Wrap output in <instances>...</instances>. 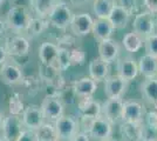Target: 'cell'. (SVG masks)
I'll return each mask as SVG.
<instances>
[{
	"label": "cell",
	"mask_w": 157,
	"mask_h": 141,
	"mask_svg": "<svg viewBox=\"0 0 157 141\" xmlns=\"http://www.w3.org/2000/svg\"><path fill=\"white\" fill-rule=\"evenodd\" d=\"M130 17L131 15L127 11L120 8V7L114 6L108 17V20L110 21V24L115 29H122V28L127 27L128 22L130 20Z\"/></svg>",
	"instance_id": "obj_24"
},
{
	"label": "cell",
	"mask_w": 157,
	"mask_h": 141,
	"mask_svg": "<svg viewBox=\"0 0 157 141\" xmlns=\"http://www.w3.org/2000/svg\"><path fill=\"white\" fill-rule=\"evenodd\" d=\"M141 141H157V129L149 127L142 122L141 125Z\"/></svg>",
	"instance_id": "obj_38"
},
{
	"label": "cell",
	"mask_w": 157,
	"mask_h": 141,
	"mask_svg": "<svg viewBox=\"0 0 157 141\" xmlns=\"http://www.w3.org/2000/svg\"><path fill=\"white\" fill-rule=\"evenodd\" d=\"M55 2L56 0H29L31 12L35 14V17L38 18L47 19Z\"/></svg>",
	"instance_id": "obj_25"
},
{
	"label": "cell",
	"mask_w": 157,
	"mask_h": 141,
	"mask_svg": "<svg viewBox=\"0 0 157 141\" xmlns=\"http://www.w3.org/2000/svg\"><path fill=\"white\" fill-rule=\"evenodd\" d=\"M113 7V0H93V13L96 19H108Z\"/></svg>",
	"instance_id": "obj_27"
},
{
	"label": "cell",
	"mask_w": 157,
	"mask_h": 141,
	"mask_svg": "<svg viewBox=\"0 0 157 141\" xmlns=\"http://www.w3.org/2000/svg\"><path fill=\"white\" fill-rule=\"evenodd\" d=\"M138 74L144 79L157 78V58H154L149 54H143L137 62Z\"/></svg>",
	"instance_id": "obj_22"
},
{
	"label": "cell",
	"mask_w": 157,
	"mask_h": 141,
	"mask_svg": "<svg viewBox=\"0 0 157 141\" xmlns=\"http://www.w3.org/2000/svg\"><path fill=\"white\" fill-rule=\"evenodd\" d=\"M54 128L59 141H69L80 132V120L75 115H62L54 122Z\"/></svg>",
	"instance_id": "obj_4"
},
{
	"label": "cell",
	"mask_w": 157,
	"mask_h": 141,
	"mask_svg": "<svg viewBox=\"0 0 157 141\" xmlns=\"http://www.w3.org/2000/svg\"><path fill=\"white\" fill-rule=\"evenodd\" d=\"M82 120V126L85 127V133L88 134V136L93 138L94 140L103 141L111 138L113 135V125L109 121H107L101 115L96 119L93 120Z\"/></svg>",
	"instance_id": "obj_3"
},
{
	"label": "cell",
	"mask_w": 157,
	"mask_h": 141,
	"mask_svg": "<svg viewBox=\"0 0 157 141\" xmlns=\"http://www.w3.org/2000/svg\"><path fill=\"white\" fill-rule=\"evenodd\" d=\"M35 134L39 141H59L56 136V132L52 122H44L36 131Z\"/></svg>",
	"instance_id": "obj_30"
},
{
	"label": "cell",
	"mask_w": 157,
	"mask_h": 141,
	"mask_svg": "<svg viewBox=\"0 0 157 141\" xmlns=\"http://www.w3.org/2000/svg\"><path fill=\"white\" fill-rule=\"evenodd\" d=\"M73 89L78 99L93 98L98 91V84L89 76H83L73 82Z\"/></svg>",
	"instance_id": "obj_19"
},
{
	"label": "cell",
	"mask_w": 157,
	"mask_h": 141,
	"mask_svg": "<svg viewBox=\"0 0 157 141\" xmlns=\"http://www.w3.org/2000/svg\"><path fill=\"white\" fill-rule=\"evenodd\" d=\"M103 141H117L116 139H114V138H109V139H107V140H103Z\"/></svg>",
	"instance_id": "obj_47"
},
{
	"label": "cell",
	"mask_w": 157,
	"mask_h": 141,
	"mask_svg": "<svg viewBox=\"0 0 157 141\" xmlns=\"http://www.w3.org/2000/svg\"><path fill=\"white\" fill-rule=\"evenodd\" d=\"M90 0H68L69 5H72L73 7H82L85 6L86 4H88Z\"/></svg>",
	"instance_id": "obj_43"
},
{
	"label": "cell",
	"mask_w": 157,
	"mask_h": 141,
	"mask_svg": "<svg viewBox=\"0 0 157 141\" xmlns=\"http://www.w3.org/2000/svg\"><path fill=\"white\" fill-rule=\"evenodd\" d=\"M114 6L120 7L132 15L137 11V0H113Z\"/></svg>",
	"instance_id": "obj_36"
},
{
	"label": "cell",
	"mask_w": 157,
	"mask_h": 141,
	"mask_svg": "<svg viewBox=\"0 0 157 141\" xmlns=\"http://www.w3.org/2000/svg\"><path fill=\"white\" fill-rule=\"evenodd\" d=\"M144 11L156 15L157 14V0H143Z\"/></svg>",
	"instance_id": "obj_41"
},
{
	"label": "cell",
	"mask_w": 157,
	"mask_h": 141,
	"mask_svg": "<svg viewBox=\"0 0 157 141\" xmlns=\"http://www.w3.org/2000/svg\"><path fill=\"white\" fill-rule=\"evenodd\" d=\"M145 109L142 104L135 100L123 101L122 122L127 123H142L145 116Z\"/></svg>",
	"instance_id": "obj_11"
},
{
	"label": "cell",
	"mask_w": 157,
	"mask_h": 141,
	"mask_svg": "<svg viewBox=\"0 0 157 141\" xmlns=\"http://www.w3.org/2000/svg\"><path fill=\"white\" fill-rule=\"evenodd\" d=\"M56 1H62V0H56Z\"/></svg>",
	"instance_id": "obj_51"
},
{
	"label": "cell",
	"mask_w": 157,
	"mask_h": 141,
	"mask_svg": "<svg viewBox=\"0 0 157 141\" xmlns=\"http://www.w3.org/2000/svg\"><path fill=\"white\" fill-rule=\"evenodd\" d=\"M5 49L11 58H22L29 53V40L24 35H13L5 41Z\"/></svg>",
	"instance_id": "obj_8"
},
{
	"label": "cell",
	"mask_w": 157,
	"mask_h": 141,
	"mask_svg": "<svg viewBox=\"0 0 157 141\" xmlns=\"http://www.w3.org/2000/svg\"><path fill=\"white\" fill-rule=\"evenodd\" d=\"M58 53H59V46L56 44H54L52 41H44L40 45L39 51H38L40 64L47 65V66H55L56 67Z\"/></svg>",
	"instance_id": "obj_18"
},
{
	"label": "cell",
	"mask_w": 157,
	"mask_h": 141,
	"mask_svg": "<svg viewBox=\"0 0 157 141\" xmlns=\"http://www.w3.org/2000/svg\"><path fill=\"white\" fill-rule=\"evenodd\" d=\"M21 121L26 129L36 131L45 122V118H44L40 106L28 105L27 107H25L22 114H21Z\"/></svg>",
	"instance_id": "obj_13"
},
{
	"label": "cell",
	"mask_w": 157,
	"mask_h": 141,
	"mask_svg": "<svg viewBox=\"0 0 157 141\" xmlns=\"http://www.w3.org/2000/svg\"><path fill=\"white\" fill-rule=\"evenodd\" d=\"M17 141H39L35 134V131H31V129H24L20 135L18 136Z\"/></svg>",
	"instance_id": "obj_40"
},
{
	"label": "cell",
	"mask_w": 157,
	"mask_h": 141,
	"mask_svg": "<svg viewBox=\"0 0 157 141\" xmlns=\"http://www.w3.org/2000/svg\"><path fill=\"white\" fill-rule=\"evenodd\" d=\"M156 28V19L154 14L147 11H142L135 15L132 21V32L138 34L142 39H145L155 33Z\"/></svg>",
	"instance_id": "obj_5"
},
{
	"label": "cell",
	"mask_w": 157,
	"mask_h": 141,
	"mask_svg": "<svg viewBox=\"0 0 157 141\" xmlns=\"http://www.w3.org/2000/svg\"><path fill=\"white\" fill-rule=\"evenodd\" d=\"M69 59L72 66H81L86 62V53L81 46H73L69 48Z\"/></svg>",
	"instance_id": "obj_33"
},
{
	"label": "cell",
	"mask_w": 157,
	"mask_h": 141,
	"mask_svg": "<svg viewBox=\"0 0 157 141\" xmlns=\"http://www.w3.org/2000/svg\"><path fill=\"white\" fill-rule=\"evenodd\" d=\"M49 26L48 20L47 19H42V18H38V17H33L31 21H29V25L27 27L26 32L28 33V35L31 37H38L42 33L47 27Z\"/></svg>",
	"instance_id": "obj_31"
},
{
	"label": "cell",
	"mask_w": 157,
	"mask_h": 141,
	"mask_svg": "<svg viewBox=\"0 0 157 141\" xmlns=\"http://www.w3.org/2000/svg\"><path fill=\"white\" fill-rule=\"evenodd\" d=\"M143 122L145 125H148L149 127L157 129V109H152L150 112H147Z\"/></svg>",
	"instance_id": "obj_39"
},
{
	"label": "cell",
	"mask_w": 157,
	"mask_h": 141,
	"mask_svg": "<svg viewBox=\"0 0 157 141\" xmlns=\"http://www.w3.org/2000/svg\"><path fill=\"white\" fill-rule=\"evenodd\" d=\"M5 1H6V0H0V7L4 5V2H5Z\"/></svg>",
	"instance_id": "obj_48"
},
{
	"label": "cell",
	"mask_w": 157,
	"mask_h": 141,
	"mask_svg": "<svg viewBox=\"0 0 157 141\" xmlns=\"http://www.w3.org/2000/svg\"><path fill=\"white\" fill-rule=\"evenodd\" d=\"M141 94L144 100L157 109V78L145 79L141 85Z\"/></svg>",
	"instance_id": "obj_23"
},
{
	"label": "cell",
	"mask_w": 157,
	"mask_h": 141,
	"mask_svg": "<svg viewBox=\"0 0 157 141\" xmlns=\"http://www.w3.org/2000/svg\"><path fill=\"white\" fill-rule=\"evenodd\" d=\"M129 82L118 75H109L105 80V94L108 99H122L128 89Z\"/></svg>",
	"instance_id": "obj_14"
},
{
	"label": "cell",
	"mask_w": 157,
	"mask_h": 141,
	"mask_svg": "<svg viewBox=\"0 0 157 141\" xmlns=\"http://www.w3.org/2000/svg\"><path fill=\"white\" fill-rule=\"evenodd\" d=\"M24 76L22 68L17 62L5 61L0 67V80L7 86L20 85Z\"/></svg>",
	"instance_id": "obj_9"
},
{
	"label": "cell",
	"mask_w": 157,
	"mask_h": 141,
	"mask_svg": "<svg viewBox=\"0 0 157 141\" xmlns=\"http://www.w3.org/2000/svg\"><path fill=\"white\" fill-rule=\"evenodd\" d=\"M4 119H5V115L2 114V112L0 111V129L2 127V122H4Z\"/></svg>",
	"instance_id": "obj_46"
},
{
	"label": "cell",
	"mask_w": 157,
	"mask_h": 141,
	"mask_svg": "<svg viewBox=\"0 0 157 141\" xmlns=\"http://www.w3.org/2000/svg\"><path fill=\"white\" fill-rule=\"evenodd\" d=\"M8 108H10V114L12 115H19L22 114L24 109H25V105L24 101L21 100V96L19 93H14L8 101Z\"/></svg>",
	"instance_id": "obj_34"
},
{
	"label": "cell",
	"mask_w": 157,
	"mask_h": 141,
	"mask_svg": "<svg viewBox=\"0 0 157 141\" xmlns=\"http://www.w3.org/2000/svg\"><path fill=\"white\" fill-rule=\"evenodd\" d=\"M33 18L31 10L25 5H14L6 13V27L14 32H26L29 21Z\"/></svg>",
	"instance_id": "obj_1"
},
{
	"label": "cell",
	"mask_w": 157,
	"mask_h": 141,
	"mask_svg": "<svg viewBox=\"0 0 157 141\" xmlns=\"http://www.w3.org/2000/svg\"><path fill=\"white\" fill-rule=\"evenodd\" d=\"M41 80L39 78L35 76H24V79L21 81V86L26 88V91L29 94H35L41 87Z\"/></svg>",
	"instance_id": "obj_35"
},
{
	"label": "cell",
	"mask_w": 157,
	"mask_h": 141,
	"mask_svg": "<svg viewBox=\"0 0 157 141\" xmlns=\"http://www.w3.org/2000/svg\"><path fill=\"white\" fill-rule=\"evenodd\" d=\"M94 19L88 12H76L73 13L72 20L69 24V29L73 35L82 38L92 33Z\"/></svg>",
	"instance_id": "obj_6"
},
{
	"label": "cell",
	"mask_w": 157,
	"mask_h": 141,
	"mask_svg": "<svg viewBox=\"0 0 157 141\" xmlns=\"http://www.w3.org/2000/svg\"><path fill=\"white\" fill-rule=\"evenodd\" d=\"M155 19H156V26H157V17H156V18H155Z\"/></svg>",
	"instance_id": "obj_50"
},
{
	"label": "cell",
	"mask_w": 157,
	"mask_h": 141,
	"mask_svg": "<svg viewBox=\"0 0 157 141\" xmlns=\"http://www.w3.org/2000/svg\"><path fill=\"white\" fill-rule=\"evenodd\" d=\"M78 111L81 119L93 120V119H96L98 116H101L102 105L98 101L94 100L93 98L78 99Z\"/></svg>",
	"instance_id": "obj_17"
},
{
	"label": "cell",
	"mask_w": 157,
	"mask_h": 141,
	"mask_svg": "<svg viewBox=\"0 0 157 141\" xmlns=\"http://www.w3.org/2000/svg\"><path fill=\"white\" fill-rule=\"evenodd\" d=\"M123 99H107L102 104L101 115L111 125H118L122 122Z\"/></svg>",
	"instance_id": "obj_10"
},
{
	"label": "cell",
	"mask_w": 157,
	"mask_h": 141,
	"mask_svg": "<svg viewBox=\"0 0 157 141\" xmlns=\"http://www.w3.org/2000/svg\"><path fill=\"white\" fill-rule=\"evenodd\" d=\"M141 125L121 122V134L125 141H141Z\"/></svg>",
	"instance_id": "obj_28"
},
{
	"label": "cell",
	"mask_w": 157,
	"mask_h": 141,
	"mask_svg": "<svg viewBox=\"0 0 157 141\" xmlns=\"http://www.w3.org/2000/svg\"><path fill=\"white\" fill-rule=\"evenodd\" d=\"M69 141H90V138L85 132H78Z\"/></svg>",
	"instance_id": "obj_42"
},
{
	"label": "cell",
	"mask_w": 157,
	"mask_h": 141,
	"mask_svg": "<svg viewBox=\"0 0 157 141\" xmlns=\"http://www.w3.org/2000/svg\"><path fill=\"white\" fill-rule=\"evenodd\" d=\"M88 71H89V78L93 79L96 84H98V82L105 81L109 76L110 67H109V64L102 61L98 57L89 62Z\"/></svg>",
	"instance_id": "obj_20"
},
{
	"label": "cell",
	"mask_w": 157,
	"mask_h": 141,
	"mask_svg": "<svg viewBox=\"0 0 157 141\" xmlns=\"http://www.w3.org/2000/svg\"><path fill=\"white\" fill-rule=\"evenodd\" d=\"M98 58L102 61L110 65L111 62H114L118 59L121 47H120L118 41L110 38V39H107V40L100 41L98 46Z\"/></svg>",
	"instance_id": "obj_16"
},
{
	"label": "cell",
	"mask_w": 157,
	"mask_h": 141,
	"mask_svg": "<svg viewBox=\"0 0 157 141\" xmlns=\"http://www.w3.org/2000/svg\"><path fill=\"white\" fill-rule=\"evenodd\" d=\"M72 17L73 11L69 4L65 0H62V1H56L54 4L52 11L47 17V20L51 26L61 29V31H65L69 27Z\"/></svg>",
	"instance_id": "obj_2"
},
{
	"label": "cell",
	"mask_w": 157,
	"mask_h": 141,
	"mask_svg": "<svg viewBox=\"0 0 157 141\" xmlns=\"http://www.w3.org/2000/svg\"><path fill=\"white\" fill-rule=\"evenodd\" d=\"M7 58H8V55H7L5 47L0 45V65H2L5 61H7Z\"/></svg>",
	"instance_id": "obj_44"
},
{
	"label": "cell",
	"mask_w": 157,
	"mask_h": 141,
	"mask_svg": "<svg viewBox=\"0 0 157 141\" xmlns=\"http://www.w3.org/2000/svg\"><path fill=\"white\" fill-rule=\"evenodd\" d=\"M59 46V45H58ZM71 59H69V48L59 46V53H58V60H56V67L60 72H63L71 67Z\"/></svg>",
	"instance_id": "obj_32"
},
{
	"label": "cell",
	"mask_w": 157,
	"mask_h": 141,
	"mask_svg": "<svg viewBox=\"0 0 157 141\" xmlns=\"http://www.w3.org/2000/svg\"><path fill=\"white\" fill-rule=\"evenodd\" d=\"M116 71H117L116 75H118L121 79L125 80L127 82H130L138 75L137 61L130 55L118 58L116 60Z\"/></svg>",
	"instance_id": "obj_12"
},
{
	"label": "cell",
	"mask_w": 157,
	"mask_h": 141,
	"mask_svg": "<svg viewBox=\"0 0 157 141\" xmlns=\"http://www.w3.org/2000/svg\"><path fill=\"white\" fill-rule=\"evenodd\" d=\"M143 39L138 34L134 33V32L124 34V37L122 39V45H123L125 51L129 52V53H136V52H138L143 47Z\"/></svg>",
	"instance_id": "obj_26"
},
{
	"label": "cell",
	"mask_w": 157,
	"mask_h": 141,
	"mask_svg": "<svg viewBox=\"0 0 157 141\" xmlns=\"http://www.w3.org/2000/svg\"><path fill=\"white\" fill-rule=\"evenodd\" d=\"M6 22H5V20H2L1 18H0V38L5 34V31H6Z\"/></svg>",
	"instance_id": "obj_45"
},
{
	"label": "cell",
	"mask_w": 157,
	"mask_h": 141,
	"mask_svg": "<svg viewBox=\"0 0 157 141\" xmlns=\"http://www.w3.org/2000/svg\"><path fill=\"white\" fill-rule=\"evenodd\" d=\"M60 72L55 66H47L40 64L39 66V79L44 84H51V82H56L61 78Z\"/></svg>",
	"instance_id": "obj_29"
},
{
	"label": "cell",
	"mask_w": 157,
	"mask_h": 141,
	"mask_svg": "<svg viewBox=\"0 0 157 141\" xmlns=\"http://www.w3.org/2000/svg\"><path fill=\"white\" fill-rule=\"evenodd\" d=\"M144 48L145 54H149L154 58H157V34L154 33L152 35L144 39Z\"/></svg>",
	"instance_id": "obj_37"
},
{
	"label": "cell",
	"mask_w": 157,
	"mask_h": 141,
	"mask_svg": "<svg viewBox=\"0 0 157 141\" xmlns=\"http://www.w3.org/2000/svg\"><path fill=\"white\" fill-rule=\"evenodd\" d=\"M114 32H115V28L113 27L108 19H94L92 33L95 40L100 42V41L110 39Z\"/></svg>",
	"instance_id": "obj_21"
},
{
	"label": "cell",
	"mask_w": 157,
	"mask_h": 141,
	"mask_svg": "<svg viewBox=\"0 0 157 141\" xmlns=\"http://www.w3.org/2000/svg\"><path fill=\"white\" fill-rule=\"evenodd\" d=\"M2 138L5 141H17L20 133L25 129L19 115H7L2 122Z\"/></svg>",
	"instance_id": "obj_15"
},
{
	"label": "cell",
	"mask_w": 157,
	"mask_h": 141,
	"mask_svg": "<svg viewBox=\"0 0 157 141\" xmlns=\"http://www.w3.org/2000/svg\"><path fill=\"white\" fill-rule=\"evenodd\" d=\"M0 141H5V139L2 138V135H0Z\"/></svg>",
	"instance_id": "obj_49"
},
{
	"label": "cell",
	"mask_w": 157,
	"mask_h": 141,
	"mask_svg": "<svg viewBox=\"0 0 157 141\" xmlns=\"http://www.w3.org/2000/svg\"><path fill=\"white\" fill-rule=\"evenodd\" d=\"M40 108L44 114L45 121L52 123L61 118L65 112V105L61 102L59 98H53V96H45Z\"/></svg>",
	"instance_id": "obj_7"
}]
</instances>
